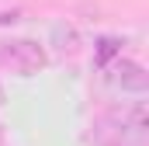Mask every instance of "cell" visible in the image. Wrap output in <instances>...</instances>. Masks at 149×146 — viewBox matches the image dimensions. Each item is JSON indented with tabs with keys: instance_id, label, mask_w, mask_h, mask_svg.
<instances>
[{
	"instance_id": "obj_1",
	"label": "cell",
	"mask_w": 149,
	"mask_h": 146,
	"mask_svg": "<svg viewBox=\"0 0 149 146\" xmlns=\"http://www.w3.org/2000/svg\"><path fill=\"white\" fill-rule=\"evenodd\" d=\"M108 84L121 94H146L149 77H146V66L135 59H114L108 66Z\"/></svg>"
},
{
	"instance_id": "obj_2",
	"label": "cell",
	"mask_w": 149,
	"mask_h": 146,
	"mask_svg": "<svg viewBox=\"0 0 149 146\" xmlns=\"http://www.w3.org/2000/svg\"><path fill=\"white\" fill-rule=\"evenodd\" d=\"M0 59H3L10 70H17V73H31V70H38V66L45 63V52H42L38 42L21 38V42H7V45L0 49Z\"/></svg>"
}]
</instances>
